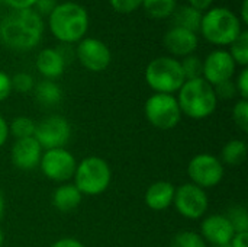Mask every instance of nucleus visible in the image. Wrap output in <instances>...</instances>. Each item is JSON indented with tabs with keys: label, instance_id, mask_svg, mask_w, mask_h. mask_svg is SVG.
<instances>
[{
	"label": "nucleus",
	"instance_id": "obj_28",
	"mask_svg": "<svg viewBox=\"0 0 248 247\" xmlns=\"http://www.w3.org/2000/svg\"><path fill=\"white\" fill-rule=\"evenodd\" d=\"M171 247H206L202 236L193 231H182L174 239Z\"/></svg>",
	"mask_w": 248,
	"mask_h": 247
},
{
	"label": "nucleus",
	"instance_id": "obj_44",
	"mask_svg": "<svg viewBox=\"0 0 248 247\" xmlns=\"http://www.w3.org/2000/svg\"><path fill=\"white\" fill-rule=\"evenodd\" d=\"M212 247H230V245H225V246H212Z\"/></svg>",
	"mask_w": 248,
	"mask_h": 247
},
{
	"label": "nucleus",
	"instance_id": "obj_25",
	"mask_svg": "<svg viewBox=\"0 0 248 247\" xmlns=\"http://www.w3.org/2000/svg\"><path fill=\"white\" fill-rule=\"evenodd\" d=\"M35 127H36V124L31 118H28V116H17L9 125V134H12L16 140L33 137Z\"/></svg>",
	"mask_w": 248,
	"mask_h": 247
},
{
	"label": "nucleus",
	"instance_id": "obj_32",
	"mask_svg": "<svg viewBox=\"0 0 248 247\" xmlns=\"http://www.w3.org/2000/svg\"><path fill=\"white\" fill-rule=\"evenodd\" d=\"M214 90H215L217 98L219 99H232L237 93V87L232 80H227L214 86Z\"/></svg>",
	"mask_w": 248,
	"mask_h": 247
},
{
	"label": "nucleus",
	"instance_id": "obj_41",
	"mask_svg": "<svg viewBox=\"0 0 248 247\" xmlns=\"http://www.w3.org/2000/svg\"><path fill=\"white\" fill-rule=\"evenodd\" d=\"M241 22L248 23V0H243L241 4Z\"/></svg>",
	"mask_w": 248,
	"mask_h": 247
},
{
	"label": "nucleus",
	"instance_id": "obj_6",
	"mask_svg": "<svg viewBox=\"0 0 248 247\" xmlns=\"http://www.w3.org/2000/svg\"><path fill=\"white\" fill-rule=\"evenodd\" d=\"M74 186L86 195H99L109 188L112 172L109 165L100 157L83 159L74 172Z\"/></svg>",
	"mask_w": 248,
	"mask_h": 247
},
{
	"label": "nucleus",
	"instance_id": "obj_42",
	"mask_svg": "<svg viewBox=\"0 0 248 247\" xmlns=\"http://www.w3.org/2000/svg\"><path fill=\"white\" fill-rule=\"evenodd\" d=\"M3 211H4V199H3V195L0 192V217L3 215Z\"/></svg>",
	"mask_w": 248,
	"mask_h": 247
},
{
	"label": "nucleus",
	"instance_id": "obj_5",
	"mask_svg": "<svg viewBox=\"0 0 248 247\" xmlns=\"http://www.w3.org/2000/svg\"><path fill=\"white\" fill-rule=\"evenodd\" d=\"M145 80L155 93L171 95L186 82L180 61L174 57H157L145 68Z\"/></svg>",
	"mask_w": 248,
	"mask_h": 247
},
{
	"label": "nucleus",
	"instance_id": "obj_43",
	"mask_svg": "<svg viewBox=\"0 0 248 247\" xmlns=\"http://www.w3.org/2000/svg\"><path fill=\"white\" fill-rule=\"evenodd\" d=\"M3 240H4V236H3V231H1V229H0V247L3 245Z\"/></svg>",
	"mask_w": 248,
	"mask_h": 247
},
{
	"label": "nucleus",
	"instance_id": "obj_17",
	"mask_svg": "<svg viewBox=\"0 0 248 247\" xmlns=\"http://www.w3.org/2000/svg\"><path fill=\"white\" fill-rule=\"evenodd\" d=\"M36 68L44 77L52 80L64 73L65 60L57 48H45L36 57Z\"/></svg>",
	"mask_w": 248,
	"mask_h": 247
},
{
	"label": "nucleus",
	"instance_id": "obj_29",
	"mask_svg": "<svg viewBox=\"0 0 248 247\" xmlns=\"http://www.w3.org/2000/svg\"><path fill=\"white\" fill-rule=\"evenodd\" d=\"M232 118L235 125L243 131H248V100L241 99L235 103L234 109H232Z\"/></svg>",
	"mask_w": 248,
	"mask_h": 247
},
{
	"label": "nucleus",
	"instance_id": "obj_1",
	"mask_svg": "<svg viewBox=\"0 0 248 247\" xmlns=\"http://www.w3.org/2000/svg\"><path fill=\"white\" fill-rule=\"evenodd\" d=\"M44 35V20L33 9L13 10L0 22V39L17 51L32 49Z\"/></svg>",
	"mask_w": 248,
	"mask_h": 247
},
{
	"label": "nucleus",
	"instance_id": "obj_10",
	"mask_svg": "<svg viewBox=\"0 0 248 247\" xmlns=\"http://www.w3.org/2000/svg\"><path fill=\"white\" fill-rule=\"evenodd\" d=\"M42 173L55 182H65L74 176L77 162L65 148H51L42 153L39 162Z\"/></svg>",
	"mask_w": 248,
	"mask_h": 247
},
{
	"label": "nucleus",
	"instance_id": "obj_24",
	"mask_svg": "<svg viewBox=\"0 0 248 247\" xmlns=\"http://www.w3.org/2000/svg\"><path fill=\"white\" fill-rule=\"evenodd\" d=\"M231 49L228 51L232 57V60L235 61V64L246 67L248 64V32L243 31L238 38L230 45Z\"/></svg>",
	"mask_w": 248,
	"mask_h": 247
},
{
	"label": "nucleus",
	"instance_id": "obj_21",
	"mask_svg": "<svg viewBox=\"0 0 248 247\" xmlns=\"http://www.w3.org/2000/svg\"><path fill=\"white\" fill-rule=\"evenodd\" d=\"M33 95L38 103H41L42 106H54L57 103H60L61 100V89L57 83H54L52 80H42L39 82L36 86H33Z\"/></svg>",
	"mask_w": 248,
	"mask_h": 247
},
{
	"label": "nucleus",
	"instance_id": "obj_40",
	"mask_svg": "<svg viewBox=\"0 0 248 247\" xmlns=\"http://www.w3.org/2000/svg\"><path fill=\"white\" fill-rule=\"evenodd\" d=\"M7 137H9V125L4 121V118L0 115V147L6 143Z\"/></svg>",
	"mask_w": 248,
	"mask_h": 247
},
{
	"label": "nucleus",
	"instance_id": "obj_8",
	"mask_svg": "<svg viewBox=\"0 0 248 247\" xmlns=\"http://www.w3.org/2000/svg\"><path fill=\"white\" fill-rule=\"evenodd\" d=\"M71 137V127L68 121L58 115L44 118L35 127L33 138L42 148H64Z\"/></svg>",
	"mask_w": 248,
	"mask_h": 247
},
{
	"label": "nucleus",
	"instance_id": "obj_9",
	"mask_svg": "<svg viewBox=\"0 0 248 247\" xmlns=\"http://www.w3.org/2000/svg\"><path fill=\"white\" fill-rule=\"evenodd\" d=\"M187 175L193 185L202 189L214 188L224 178V165L212 154H198L189 162Z\"/></svg>",
	"mask_w": 248,
	"mask_h": 247
},
{
	"label": "nucleus",
	"instance_id": "obj_23",
	"mask_svg": "<svg viewBox=\"0 0 248 247\" xmlns=\"http://www.w3.org/2000/svg\"><path fill=\"white\" fill-rule=\"evenodd\" d=\"M145 12L154 19H164L176 10V0H142Z\"/></svg>",
	"mask_w": 248,
	"mask_h": 247
},
{
	"label": "nucleus",
	"instance_id": "obj_37",
	"mask_svg": "<svg viewBox=\"0 0 248 247\" xmlns=\"http://www.w3.org/2000/svg\"><path fill=\"white\" fill-rule=\"evenodd\" d=\"M230 247H248V231L235 233L232 240L230 242Z\"/></svg>",
	"mask_w": 248,
	"mask_h": 247
},
{
	"label": "nucleus",
	"instance_id": "obj_19",
	"mask_svg": "<svg viewBox=\"0 0 248 247\" xmlns=\"http://www.w3.org/2000/svg\"><path fill=\"white\" fill-rule=\"evenodd\" d=\"M80 202H81V192L71 183L61 185L60 188H57L52 197L54 207L61 213H70L76 210Z\"/></svg>",
	"mask_w": 248,
	"mask_h": 247
},
{
	"label": "nucleus",
	"instance_id": "obj_3",
	"mask_svg": "<svg viewBox=\"0 0 248 247\" xmlns=\"http://www.w3.org/2000/svg\"><path fill=\"white\" fill-rule=\"evenodd\" d=\"M180 111L192 119H205L217 109L218 98L214 86L203 77L186 80L179 89Z\"/></svg>",
	"mask_w": 248,
	"mask_h": 247
},
{
	"label": "nucleus",
	"instance_id": "obj_4",
	"mask_svg": "<svg viewBox=\"0 0 248 247\" xmlns=\"http://www.w3.org/2000/svg\"><path fill=\"white\" fill-rule=\"evenodd\" d=\"M203 38L218 47L231 45L243 32L240 17L227 7H212L202 15L201 28Z\"/></svg>",
	"mask_w": 248,
	"mask_h": 247
},
{
	"label": "nucleus",
	"instance_id": "obj_2",
	"mask_svg": "<svg viewBox=\"0 0 248 247\" xmlns=\"http://www.w3.org/2000/svg\"><path fill=\"white\" fill-rule=\"evenodd\" d=\"M48 25L58 41L64 44L78 42L86 36L89 29V13L78 3H58L49 13Z\"/></svg>",
	"mask_w": 248,
	"mask_h": 247
},
{
	"label": "nucleus",
	"instance_id": "obj_12",
	"mask_svg": "<svg viewBox=\"0 0 248 247\" xmlns=\"http://www.w3.org/2000/svg\"><path fill=\"white\" fill-rule=\"evenodd\" d=\"M76 55L80 64L90 71L106 70L112 60L110 49L97 38H83L78 41Z\"/></svg>",
	"mask_w": 248,
	"mask_h": 247
},
{
	"label": "nucleus",
	"instance_id": "obj_22",
	"mask_svg": "<svg viewBox=\"0 0 248 247\" xmlns=\"http://www.w3.org/2000/svg\"><path fill=\"white\" fill-rule=\"evenodd\" d=\"M222 165L228 166H240L247 159V144L241 140H231L227 143L221 153Z\"/></svg>",
	"mask_w": 248,
	"mask_h": 247
},
{
	"label": "nucleus",
	"instance_id": "obj_20",
	"mask_svg": "<svg viewBox=\"0 0 248 247\" xmlns=\"http://www.w3.org/2000/svg\"><path fill=\"white\" fill-rule=\"evenodd\" d=\"M201 20H202V12L196 10L189 4L180 6L173 12V26L198 32L201 28Z\"/></svg>",
	"mask_w": 248,
	"mask_h": 247
},
{
	"label": "nucleus",
	"instance_id": "obj_18",
	"mask_svg": "<svg viewBox=\"0 0 248 247\" xmlns=\"http://www.w3.org/2000/svg\"><path fill=\"white\" fill-rule=\"evenodd\" d=\"M176 188L170 182H155L145 192V204L154 211H163L173 204Z\"/></svg>",
	"mask_w": 248,
	"mask_h": 247
},
{
	"label": "nucleus",
	"instance_id": "obj_7",
	"mask_svg": "<svg viewBox=\"0 0 248 247\" xmlns=\"http://www.w3.org/2000/svg\"><path fill=\"white\" fill-rule=\"evenodd\" d=\"M144 111L150 124L158 130H173L182 118L177 99L173 95L166 93H154L150 96Z\"/></svg>",
	"mask_w": 248,
	"mask_h": 247
},
{
	"label": "nucleus",
	"instance_id": "obj_31",
	"mask_svg": "<svg viewBox=\"0 0 248 247\" xmlns=\"http://www.w3.org/2000/svg\"><path fill=\"white\" fill-rule=\"evenodd\" d=\"M118 13H132L142 6V0H109Z\"/></svg>",
	"mask_w": 248,
	"mask_h": 247
},
{
	"label": "nucleus",
	"instance_id": "obj_33",
	"mask_svg": "<svg viewBox=\"0 0 248 247\" xmlns=\"http://www.w3.org/2000/svg\"><path fill=\"white\" fill-rule=\"evenodd\" d=\"M235 87H237V93H240V96H241L243 99H246V100H247L248 99V68L247 67H244V68L241 70V73L238 74Z\"/></svg>",
	"mask_w": 248,
	"mask_h": 247
},
{
	"label": "nucleus",
	"instance_id": "obj_14",
	"mask_svg": "<svg viewBox=\"0 0 248 247\" xmlns=\"http://www.w3.org/2000/svg\"><path fill=\"white\" fill-rule=\"evenodd\" d=\"M163 44L166 47V49L173 54L174 57H187L192 55L199 44V38L196 32L179 28V26H173L171 29H169L163 38Z\"/></svg>",
	"mask_w": 248,
	"mask_h": 247
},
{
	"label": "nucleus",
	"instance_id": "obj_13",
	"mask_svg": "<svg viewBox=\"0 0 248 247\" xmlns=\"http://www.w3.org/2000/svg\"><path fill=\"white\" fill-rule=\"evenodd\" d=\"M235 61L225 49L212 51L203 61L202 77L211 84L217 86L222 82L231 80L235 73Z\"/></svg>",
	"mask_w": 248,
	"mask_h": 247
},
{
	"label": "nucleus",
	"instance_id": "obj_27",
	"mask_svg": "<svg viewBox=\"0 0 248 247\" xmlns=\"http://www.w3.org/2000/svg\"><path fill=\"white\" fill-rule=\"evenodd\" d=\"M231 226L234 227L235 233H244L248 231V214L247 210L241 205H235L232 208H230L228 215H225Z\"/></svg>",
	"mask_w": 248,
	"mask_h": 247
},
{
	"label": "nucleus",
	"instance_id": "obj_30",
	"mask_svg": "<svg viewBox=\"0 0 248 247\" xmlns=\"http://www.w3.org/2000/svg\"><path fill=\"white\" fill-rule=\"evenodd\" d=\"M12 89L20 92V93H28L29 90L33 89L35 83H33V79L31 74L28 73H16L12 79Z\"/></svg>",
	"mask_w": 248,
	"mask_h": 247
},
{
	"label": "nucleus",
	"instance_id": "obj_34",
	"mask_svg": "<svg viewBox=\"0 0 248 247\" xmlns=\"http://www.w3.org/2000/svg\"><path fill=\"white\" fill-rule=\"evenodd\" d=\"M58 3H57V0H36V3H35V7H36V13L41 16V15H48L49 16V13L55 9V6H57Z\"/></svg>",
	"mask_w": 248,
	"mask_h": 247
},
{
	"label": "nucleus",
	"instance_id": "obj_16",
	"mask_svg": "<svg viewBox=\"0 0 248 247\" xmlns=\"http://www.w3.org/2000/svg\"><path fill=\"white\" fill-rule=\"evenodd\" d=\"M202 236L212 246H225L232 240L235 230L225 215H211L205 218L201 224Z\"/></svg>",
	"mask_w": 248,
	"mask_h": 247
},
{
	"label": "nucleus",
	"instance_id": "obj_36",
	"mask_svg": "<svg viewBox=\"0 0 248 247\" xmlns=\"http://www.w3.org/2000/svg\"><path fill=\"white\" fill-rule=\"evenodd\" d=\"M3 3H6L13 10H25V9H32L36 0H3Z\"/></svg>",
	"mask_w": 248,
	"mask_h": 247
},
{
	"label": "nucleus",
	"instance_id": "obj_11",
	"mask_svg": "<svg viewBox=\"0 0 248 247\" xmlns=\"http://www.w3.org/2000/svg\"><path fill=\"white\" fill-rule=\"evenodd\" d=\"M173 204L183 217L198 220L208 210V195L205 189L189 182L176 189Z\"/></svg>",
	"mask_w": 248,
	"mask_h": 247
},
{
	"label": "nucleus",
	"instance_id": "obj_39",
	"mask_svg": "<svg viewBox=\"0 0 248 247\" xmlns=\"http://www.w3.org/2000/svg\"><path fill=\"white\" fill-rule=\"evenodd\" d=\"M51 247H84L83 246V243L81 242H78V240H76V239H70V237H67V239H61V240H57L54 245Z\"/></svg>",
	"mask_w": 248,
	"mask_h": 247
},
{
	"label": "nucleus",
	"instance_id": "obj_26",
	"mask_svg": "<svg viewBox=\"0 0 248 247\" xmlns=\"http://www.w3.org/2000/svg\"><path fill=\"white\" fill-rule=\"evenodd\" d=\"M183 74L186 80H193V79H199L202 77V70H203V61H201L199 57L196 55H187L183 58V61H180Z\"/></svg>",
	"mask_w": 248,
	"mask_h": 247
},
{
	"label": "nucleus",
	"instance_id": "obj_38",
	"mask_svg": "<svg viewBox=\"0 0 248 247\" xmlns=\"http://www.w3.org/2000/svg\"><path fill=\"white\" fill-rule=\"evenodd\" d=\"M212 3H214V0H189V6L195 7L199 12L209 10L211 6H212Z\"/></svg>",
	"mask_w": 248,
	"mask_h": 247
},
{
	"label": "nucleus",
	"instance_id": "obj_45",
	"mask_svg": "<svg viewBox=\"0 0 248 247\" xmlns=\"http://www.w3.org/2000/svg\"><path fill=\"white\" fill-rule=\"evenodd\" d=\"M0 1H3V0H0Z\"/></svg>",
	"mask_w": 248,
	"mask_h": 247
},
{
	"label": "nucleus",
	"instance_id": "obj_15",
	"mask_svg": "<svg viewBox=\"0 0 248 247\" xmlns=\"http://www.w3.org/2000/svg\"><path fill=\"white\" fill-rule=\"evenodd\" d=\"M41 156H42V147L33 137L16 140L10 151L12 163L22 170L35 169L41 162Z\"/></svg>",
	"mask_w": 248,
	"mask_h": 247
},
{
	"label": "nucleus",
	"instance_id": "obj_35",
	"mask_svg": "<svg viewBox=\"0 0 248 247\" xmlns=\"http://www.w3.org/2000/svg\"><path fill=\"white\" fill-rule=\"evenodd\" d=\"M12 92V82H10V77L4 73V71H0V102L7 99L9 95Z\"/></svg>",
	"mask_w": 248,
	"mask_h": 247
}]
</instances>
